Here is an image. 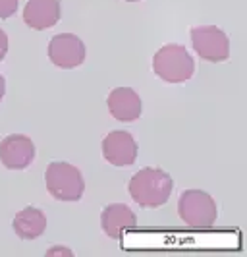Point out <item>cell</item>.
<instances>
[{
    "instance_id": "obj_1",
    "label": "cell",
    "mask_w": 247,
    "mask_h": 257,
    "mask_svg": "<svg viewBox=\"0 0 247 257\" xmlns=\"http://www.w3.org/2000/svg\"><path fill=\"white\" fill-rule=\"evenodd\" d=\"M172 188H174V180L170 178L168 172L151 167L135 172L128 186L131 199L145 209H156L164 205L170 199Z\"/></svg>"
},
{
    "instance_id": "obj_2",
    "label": "cell",
    "mask_w": 247,
    "mask_h": 257,
    "mask_svg": "<svg viewBox=\"0 0 247 257\" xmlns=\"http://www.w3.org/2000/svg\"><path fill=\"white\" fill-rule=\"evenodd\" d=\"M153 70L162 81L183 83L195 72V62L182 45H164L153 58Z\"/></svg>"
},
{
    "instance_id": "obj_3",
    "label": "cell",
    "mask_w": 247,
    "mask_h": 257,
    "mask_svg": "<svg viewBox=\"0 0 247 257\" xmlns=\"http://www.w3.org/2000/svg\"><path fill=\"white\" fill-rule=\"evenodd\" d=\"M180 219L193 230H207L216 222V203L203 190H185L178 199Z\"/></svg>"
},
{
    "instance_id": "obj_4",
    "label": "cell",
    "mask_w": 247,
    "mask_h": 257,
    "mask_svg": "<svg viewBox=\"0 0 247 257\" xmlns=\"http://www.w3.org/2000/svg\"><path fill=\"white\" fill-rule=\"evenodd\" d=\"M47 190L58 201H79L85 192V180L78 168L70 163L54 161L45 172Z\"/></svg>"
},
{
    "instance_id": "obj_5",
    "label": "cell",
    "mask_w": 247,
    "mask_h": 257,
    "mask_svg": "<svg viewBox=\"0 0 247 257\" xmlns=\"http://www.w3.org/2000/svg\"><path fill=\"white\" fill-rule=\"evenodd\" d=\"M191 45L207 62H224L230 56L228 35L216 26H201L191 29Z\"/></svg>"
},
{
    "instance_id": "obj_6",
    "label": "cell",
    "mask_w": 247,
    "mask_h": 257,
    "mask_svg": "<svg viewBox=\"0 0 247 257\" xmlns=\"http://www.w3.org/2000/svg\"><path fill=\"white\" fill-rule=\"evenodd\" d=\"M49 58L54 66L64 70L78 68L85 60V45L74 33L54 35L49 43Z\"/></svg>"
},
{
    "instance_id": "obj_7",
    "label": "cell",
    "mask_w": 247,
    "mask_h": 257,
    "mask_svg": "<svg viewBox=\"0 0 247 257\" xmlns=\"http://www.w3.org/2000/svg\"><path fill=\"white\" fill-rule=\"evenodd\" d=\"M103 157L114 167H130L137 159V143L130 132L114 130L103 140Z\"/></svg>"
},
{
    "instance_id": "obj_8",
    "label": "cell",
    "mask_w": 247,
    "mask_h": 257,
    "mask_svg": "<svg viewBox=\"0 0 247 257\" xmlns=\"http://www.w3.org/2000/svg\"><path fill=\"white\" fill-rule=\"evenodd\" d=\"M35 159V143L27 136L14 134L0 143V163L10 170H26Z\"/></svg>"
},
{
    "instance_id": "obj_9",
    "label": "cell",
    "mask_w": 247,
    "mask_h": 257,
    "mask_svg": "<svg viewBox=\"0 0 247 257\" xmlns=\"http://www.w3.org/2000/svg\"><path fill=\"white\" fill-rule=\"evenodd\" d=\"M101 226L103 232L112 240H122L124 234L133 232L137 228V217L128 205L124 203H112L103 209L101 215Z\"/></svg>"
},
{
    "instance_id": "obj_10",
    "label": "cell",
    "mask_w": 247,
    "mask_h": 257,
    "mask_svg": "<svg viewBox=\"0 0 247 257\" xmlns=\"http://www.w3.org/2000/svg\"><path fill=\"white\" fill-rule=\"evenodd\" d=\"M62 16V4L60 0H27L24 8V22L31 29H49L56 26Z\"/></svg>"
},
{
    "instance_id": "obj_11",
    "label": "cell",
    "mask_w": 247,
    "mask_h": 257,
    "mask_svg": "<svg viewBox=\"0 0 247 257\" xmlns=\"http://www.w3.org/2000/svg\"><path fill=\"white\" fill-rule=\"evenodd\" d=\"M108 110L120 122H133L141 116V99L139 95L130 87H116L110 91L108 99Z\"/></svg>"
},
{
    "instance_id": "obj_12",
    "label": "cell",
    "mask_w": 247,
    "mask_h": 257,
    "mask_svg": "<svg viewBox=\"0 0 247 257\" xmlns=\"http://www.w3.org/2000/svg\"><path fill=\"white\" fill-rule=\"evenodd\" d=\"M12 228L22 240H35L47 230V217L37 207H26L14 217Z\"/></svg>"
},
{
    "instance_id": "obj_13",
    "label": "cell",
    "mask_w": 247,
    "mask_h": 257,
    "mask_svg": "<svg viewBox=\"0 0 247 257\" xmlns=\"http://www.w3.org/2000/svg\"><path fill=\"white\" fill-rule=\"evenodd\" d=\"M18 2L20 0H0V20L12 18L18 10Z\"/></svg>"
},
{
    "instance_id": "obj_14",
    "label": "cell",
    "mask_w": 247,
    "mask_h": 257,
    "mask_svg": "<svg viewBox=\"0 0 247 257\" xmlns=\"http://www.w3.org/2000/svg\"><path fill=\"white\" fill-rule=\"evenodd\" d=\"M6 52H8V35L0 29V62L6 58Z\"/></svg>"
},
{
    "instance_id": "obj_15",
    "label": "cell",
    "mask_w": 247,
    "mask_h": 257,
    "mask_svg": "<svg viewBox=\"0 0 247 257\" xmlns=\"http://www.w3.org/2000/svg\"><path fill=\"white\" fill-rule=\"evenodd\" d=\"M58 253H64V255H72V251L70 249H66V247H52L47 251V255H58Z\"/></svg>"
},
{
    "instance_id": "obj_16",
    "label": "cell",
    "mask_w": 247,
    "mask_h": 257,
    "mask_svg": "<svg viewBox=\"0 0 247 257\" xmlns=\"http://www.w3.org/2000/svg\"><path fill=\"white\" fill-rule=\"evenodd\" d=\"M4 93H6V79H4V77L0 76V101H2Z\"/></svg>"
},
{
    "instance_id": "obj_17",
    "label": "cell",
    "mask_w": 247,
    "mask_h": 257,
    "mask_svg": "<svg viewBox=\"0 0 247 257\" xmlns=\"http://www.w3.org/2000/svg\"><path fill=\"white\" fill-rule=\"evenodd\" d=\"M126 2H139V0H126Z\"/></svg>"
}]
</instances>
